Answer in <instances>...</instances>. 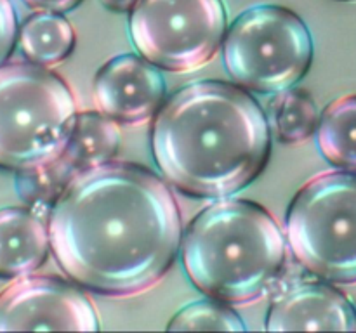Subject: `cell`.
<instances>
[{
	"mask_svg": "<svg viewBox=\"0 0 356 333\" xmlns=\"http://www.w3.org/2000/svg\"><path fill=\"white\" fill-rule=\"evenodd\" d=\"M49 243L66 276L111 297L141 293L176 260L181 212L162 177L132 163L76 173L52 203Z\"/></svg>",
	"mask_w": 356,
	"mask_h": 333,
	"instance_id": "obj_1",
	"label": "cell"
},
{
	"mask_svg": "<svg viewBox=\"0 0 356 333\" xmlns=\"http://www.w3.org/2000/svg\"><path fill=\"white\" fill-rule=\"evenodd\" d=\"M270 151L264 111L250 94L226 82L183 87L160 106L152 125L156 166L188 196L238 193L263 172Z\"/></svg>",
	"mask_w": 356,
	"mask_h": 333,
	"instance_id": "obj_2",
	"label": "cell"
},
{
	"mask_svg": "<svg viewBox=\"0 0 356 333\" xmlns=\"http://www.w3.org/2000/svg\"><path fill=\"white\" fill-rule=\"evenodd\" d=\"M181 248L191 283L226 304L270 293L287 267V238L270 212L245 200H222L202 210Z\"/></svg>",
	"mask_w": 356,
	"mask_h": 333,
	"instance_id": "obj_3",
	"label": "cell"
},
{
	"mask_svg": "<svg viewBox=\"0 0 356 333\" xmlns=\"http://www.w3.org/2000/svg\"><path fill=\"white\" fill-rule=\"evenodd\" d=\"M76 118L75 96L33 62L0 66V169H38L58 158Z\"/></svg>",
	"mask_w": 356,
	"mask_h": 333,
	"instance_id": "obj_4",
	"label": "cell"
},
{
	"mask_svg": "<svg viewBox=\"0 0 356 333\" xmlns=\"http://www.w3.org/2000/svg\"><path fill=\"white\" fill-rule=\"evenodd\" d=\"M285 229L305 269L332 283H356V172L308 180L289 207Z\"/></svg>",
	"mask_w": 356,
	"mask_h": 333,
	"instance_id": "obj_5",
	"label": "cell"
},
{
	"mask_svg": "<svg viewBox=\"0 0 356 333\" xmlns=\"http://www.w3.org/2000/svg\"><path fill=\"white\" fill-rule=\"evenodd\" d=\"M313 61L305 21L282 6H256L240 14L222 38V62L238 85L259 94L292 89Z\"/></svg>",
	"mask_w": 356,
	"mask_h": 333,
	"instance_id": "obj_6",
	"label": "cell"
},
{
	"mask_svg": "<svg viewBox=\"0 0 356 333\" xmlns=\"http://www.w3.org/2000/svg\"><path fill=\"white\" fill-rule=\"evenodd\" d=\"M129 33L139 56L156 68L193 71L222 45L226 10L221 0H138Z\"/></svg>",
	"mask_w": 356,
	"mask_h": 333,
	"instance_id": "obj_7",
	"label": "cell"
},
{
	"mask_svg": "<svg viewBox=\"0 0 356 333\" xmlns=\"http://www.w3.org/2000/svg\"><path fill=\"white\" fill-rule=\"evenodd\" d=\"M96 332L99 318L80 288L56 276H23L0 293V332Z\"/></svg>",
	"mask_w": 356,
	"mask_h": 333,
	"instance_id": "obj_8",
	"label": "cell"
},
{
	"mask_svg": "<svg viewBox=\"0 0 356 333\" xmlns=\"http://www.w3.org/2000/svg\"><path fill=\"white\" fill-rule=\"evenodd\" d=\"M163 97L165 80L162 73L141 56H117L94 76L97 110L118 125L146 121L160 110Z\"/></svg>",
	"mask_w": 356,
	"mask_h": 333,
	"instance_id": "obj_9",
	"label": "cell"
},
{
	"mask_svg": "<svg viewBox=\"0 0 356 333\" xmlns=\"http://www.w3.org/2000/svg\"><path fill=\"white\" fill-rule=\"evenodd\" d=\"M266 330H356V311L339 290L318 281L292 284L277 295L268 311Z\"/></svg>",
	"mask_w": 356,
	"mask_h": 333,
	"instance_id": "obj_10",
	"label": "cell"
},
{
	"mask_svg": "<svg viewBox=\"0 0 356 333\" xmlns=\"http://www.w3.org/2000/svg\"><path fill=\"white\" fill-rule=\"evenodd\" d=\"M49 248L47 225L37 210H0V280H17L37 271L47 260Z\"/></svg>",
	"mask_w": 356,
	"mask_h": 333,
	"instance_id": "obj_11",
	"label": "cell"
},
{
	"mask_svg": "<svg viewBox=\"0 0 356 333\" xmlns=\"http://www.w3.org/2000/svg\"><path fill=\"white\" fill-rule=\"evenodd\" d=\"M120 139L118 123L99 111H82L76 113L72 134L59 158L76 176L110 162L118 151Z\"/></svg>",
	"mask_w": 356,
	"mask_h": 333,
	"instance_id": "obj_12",
	"label": "cell"
},
{
	"mask_svg": "<svg viewBox=\"0 0 356 333\" xmlns=\"http://www.w3.org/2000/svg\"><path fill=\"white\" fill-rule=\"evenodd\" d=\"M17 42L28 61L51 68L72 54L75 47V31L61 14L37 12L19 28Z\"/></svg>",
	"mask_w": 356,
	"mask_h": 333,
	"instance_id": "obj_13",
	"label": "cell"
},
{
	"mask_svg": "<svg viewBox=\"0 0 356 333\" xmlns=\"http://www.w3.org/2000/svg\"><path fill=\"white\" fill-rule=\"evenodd\" d=\"M316 144L332 166L356 172V96L332 101L320 114Z\"/></svg>",
	"mask_w": 356,
	"mask_h": 333,
	"instance_id": "obj_14",
	"label": "cell"
},
{
	"mask_svg": "<svg viewBox=\"0 0 356 333\" xmlns=\"http://www.w3.org/2000/svg\"><path fill=\"white\" fill-rule=\"evenodd\" d=\"M270 104V121L275 135L285 144L305 142L316 132L320 113L306 90L287 89L278 92Z\"/></svg>",
	"mask_w": 356,
	"mask_h": 333,
	"instance_id": "obj_15",
	"label": "cell"
},
{
	"mask_svg": "<svg viewBox=\"0 0 356 333\" xmlns=\"http://www.w3.org/2000/svg\"><path fill=\"white\" fill-rule=\"evenodd\" d=\"M169 330H226V332H243L245 325L240 316L233 312V309L225 305L214 304V302H193L186 307L181 309L172 319H170Z\"/></svg>",
	"mask_w": 356,
	"mask_h": 333,
	"instance_id": "obj_16",
	"label": "cell"
},
{
	"mask_svg": "<svg viewBox=\"0 0 356 333\" xmlns=\"http://www.w3.org/2000/svg\"><path fill=\"white\" fill-rule=\"evenodd\" d=\"M17 38V17L10 0H0V66L13 52Z\"/></svg>",
	"mask_w": 356,
	"mask_h": 333,
	"instance_id": "obj_17",
	"label": "cell"
},
{
	"mask_svg": "<svg viewBox=\"0 0 356 333\" xmlns=\"http://www.w3.org/2000/svg\"><path fill=\"white\" fill-rule=\"evenodd\" d=\"M21 2L35 12L66 14L79 7L82 0H21Z\"/></svg>",
	"mask_w": 356,
	"mask_h": 333,
	"instance_id": "obj_18",
	"label": "cell"
},
{
	"mask_svg": "<svg viewBox=\"0 0 356 333\" xmlns=\"http://www.w3.org/2000/svg\"><path fill=\"white\" fill-rule=\"evenodd\" d=\"M101 6L106 7L108 10L117 14H127L131 12L132 7L136 6L138 0H99Z\"/></svg>",
	"mask_w": 356,
	"mask_h": 333,
	"instance_id": "obj_19",
	"label": "cell"
},
{
	"mask_svg": "<svg viewBox=\"0 0 356 333\" xmlns=\"http://www.w3.org/2000/svg\"><path fill=\"white\" fill-rule=\"evenodd\" d=\"M343 2H356V0H343Z\"/></svg>",
	"mask_w": 356,
	"mask_h": 333,
	"instance_id": "obj_20",
	"label": "cell"
}]
</instances>
